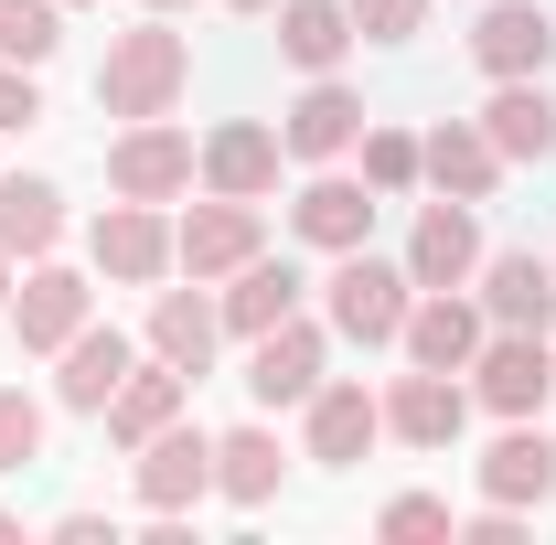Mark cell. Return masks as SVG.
Wrapping results in <instances>:
<instances>
[{
  "label": "cell",
  "instance_id": "cell-18",
  "mask_svg": "<svg viewBox=\"0 0 556 545\" xmlns=\"http://www.w3.org/2000/svg\"><path fill=\"white\" fill-rule=\"evenodd\" d=\"M278 161H289V139L268 118H225L204 139V193H236V204H268L278 193Z\"/></svg>",
  "mask_w": 556,
  "mask_h": 545
},
{
  "label": "cell",
  "instance_id": "cell-4",
  "mask_svg": "<svg viewBox=\"0 0 556 545\" xmlns=\"http://www.w3.org/2000/svg\"><path fill=\"white\" fill-rule=\"evenodd\" d=\"M546 396H556V332H482V353H471V407L535 417Z\"/></svg>",
  "mask_w": 556,
  "mask_h": 545
},
{
  "label": "cell",
  "instance_id": "cell-29",
  "mask_svg": "<svg viewBox=\"0 0 556 545\" xmlns=\"http://www.w3.org/2000/svg\"><path fill=\"white\" fill-rule=\"evenodd\" d=\"M65 43V0H0V54L11 65H54Z\"/></svg>",
  "mask_w": 556,
  "mask_h": 545
},
{
  "label": "cell",
  "instance_id": "cell-27",
  "mask_svg": "<svg viewBox=\"0 0 556 545\" xmlns=\"http://www.w3.org/2000/svg\"><path fill=\"white\" fill-rule=\"evenodd\" d=\"M278 471H289V449H278L268 428H225V439H214V492H225L236 514H268Z\"/></svg>",
  "mask_w": 556,
  "mask_h": 545
},
{
  "label": "cell",
  "instance_id": "cell-36",
  "mask_svg": "<svg viewBox=\"0 0 556 545\" xmlns=\"http://www.w3.org/2000/svg\"><path fill=\"white\" fill-rule=\"evenodd\" d=\"M11 278H22V268H11V257H0V310H11Z\"/></svg>",
  "mask_w": 556,
  "mask_h": 545
},
{
  "label": "cell",
  "instance_id": "cell-13",
  "mask_svg": "<svg viewBox=\"0 0 556 545\" xmlns=\"http://www.w3.org/2000/svg\"><path fill=\"white\" fill-rule=\"evenodd\" d=\"M460 428H471V385H460V375L407 364V375L386 385V439H407V449H450Z\"/></svg>",
  "mask_w": 556,
  "mask_h": 545
},
{
  "label": "cell",
  "instance_id": "cell-31",
  "mask_svg": "<svg viewBox=\"0 0 556 545\" xmlns=\"http://www.w3.org/2000/svg\"><path fill=\"white\" fill-rule=\"evenodd\" d=\"M43 460V396L0 385V471H33Z\"/></svg>",
  "mask_w": 556,
  "mask_h": 545
},
{
  "label": "cell",
  "instance_id": "cell-3",
  "mask_svg": "<svg viewBox=\"0 0 556 545\" xmlns=\"http://www.w3.org/2000/svg\"><path fill=\"white\" fill-rule=\"evenodd\" d=\"M204 182V150L172 129V118H129V129L108 139V193H129V204H182Z\"/></svg>",
  "mask_w": 556,
  "mask_h": 545
},
{
  "label": "cell",
  "instance_id": "cell-8",
  "mask_svg": "<svg viewBox=\"0 0 556 545\" xmlns=\"http://www.w3.org/2000/svg\"><path fill=\"white\" fill-rule=\"evenodd\" d=\"M129 460H139V503H150V514H193V503L214 492V439L193 428V417L150 428V439H139Z\"/></svg>",
  "mask_w": 556,
  "mask_h": 545
},
{
  "label": "cell",
  "instance_id": "cell-28",
  "mask_svg": "<svg viewBox=\"0 0 556 545\" xmlns=\"http://www.w3.org/2000/svg\"><path fill=\"white\" fill-rule=\"evenodd\" d=\"M278 54L300 75H332L353 54V11L343 0H278Z\"/></svg>",
  "mask_w": 556,
  "mask_h": 545
},
{
  "label": "cell",
  "instance_id": "cell-38",
  "mask_svg": "<svg viewBox=\"0 0 556 545\" xmlns=\"http://www.w3.org/2000/svg\"><path fill=\"white\" fill-rule=\"evenodd\" d=\"M0 545H22V524H11V514H0Z\"/></svg>",
  "mask_w": 556,
  "mask_h": 545
},
{
  "label": "cell",
  "instance_id": "cell-15",
  "mask_svg": "<svg viewBox=\"0 0 556 545\" xmlns=\"http://www.w3.org/2000/svg\"><path fill=\"white\" fill-rule=\"evenodd\" d=\"M129 364H139V342L118 332V321H86V332L54 353V407H75V417H108V396L129 385Z\"/></svg>",
  "mask_w": 556,
  "mask_h": 545
},
{
  "label": "cell",
  "instance_id": "cell-23",
  "mask_svg": "<svg viewBox=\"0 0 556 545\" xmlns=\"http://www.w3.org/2000/svg\"><path fill=\"white\" fill-rule=\"evenodd\" d=\"M182 407H193V375H182V364H161V353H139L129 385L108 396V439H118V449H139L150 428H172Z\"/></svg>",
  "mask_w": 556,
  "mask_h": 545
},
{
  "label": "cell",
  "instance_id": "cell-2",
  "mask_svg": "<svg viewBox=\"0 0 556 545\" xmlns=\"http://www.w3.org/2000/svg\"><path fill=\"white\" fill-rule=\"evenodd\" d=\"M321 310H332V332L343 342H396L417 310V278L407 257H375V246H343L332 278H321Z\"/></svg>",
  "mask_w": 556,
  "mask_h": 545
},
{
  "label": "cell",
  "instance_id": "cell-5",
  "mask_svg": "<svg viewBox=\"0 0 556 545\" xmlns=\"http://www.w3.org/2000/svg\"><path fill=\"white\" fill-rule=\"evenodd\" d=\"M86 257H97V278H118V289H161V278L182 268V257H172V214L129 204V193L86 225Z\"/></svg>",
  "mask_w": 556,
  "mask_h": 545
},
{
  "label": "cell",
  "instance_id": "cell-20",
  "mask_svg": "<svg viewBox=\"0 0 556 545\" xmlns=\"http://www.w3.org/2000/svg\"><path fill=\"white\" fill-rule=\"evenodd\" d=\"M482 310L492 332H556V257H535V246L482 257Z\"/></svg>",
  "mask_w": 556,
  "mask_h": 545
},
{
  "label": "cell",
  "instance_id": "cell-22",
  "mask_svg": "<svg viewBox=\"0 0 556 545\" xmlns=\"http://www.w3.org/2000/svg\"><path fill=\"white\" fill-rule=\"evenodd\" d=\"M300 289H311V278L289 268V257H268V246H257L247 268L225 278V300H214V310H225V332H236V342H257V332H278V321L300 310Z\"/></svg>",
  "mask_w": 556,
  "mask_h": 545
},
{
  "label": "cell",
  "instance_id": "cell-12",
  "mask_svg": "<svg viewBox=\"0 0 556 545\" xmlns=\"http://www.w3.org/2000/svg\"><path fill=\"white\" fill-rule=\"evenodd\" d=\"M278 139H289V161L321 172V161H343L353 139H364V97H353L343 75H311V86L278 107Z\"/></svg>",
  "mask_w": 556,
  "mask_h": 545
},
{
  "label": "cell",
  "instance_id": "cell-35",
  "mask_svg": "<svg viewBox=\"0 0 556 545\" xmlns=\"http://www.w3.org/2000/svg\"><path fill=\"white\" fill-rule=\"evenodd\" d=\"M460 535H471V545H514V535H525V514H514V503H482Z\"/></svg>",
  "mask_w": 556,
  "mask_h": 545
},
{
  "label": "cell",
  "instance_id": "cell-39",
  "mask_svg": "<svg viewBox=\"0 0 556 545\" xmlns=\"http://www.w3.org/2000/svg\"><path fill=\"white\" fill-rule=\"evenodd\" d=\"M139 11H182V0H139Z\"/></svg>",
  "mask_w": 556,
  "mask_h": 545
},
{
  "label": "cell",
  "instance_id": "cell-6",
  "mask_svg": "<svg viewBox=\"0 0 556 545\" xmlns=\"http://www.w3.org/2000/svg\"><path fill=\"white\" fill-rule=\"evenodd\" d=\"M86 321H97V289L65 257H33V268L11 278V332H22V353H65Z\"/></svg>",
  "mask_w": 556,
  "mask_h": 545
},
{
  "label": "cell",
  "instance_id": "cell-11",
  "mask_svg": "<svg viewBox=\"0 0 556 545\" xmlns=\"http://www.w3.org/2000/svg\"><path fill=\"white\" fill-rule=\"evenodd\" d=\"M514 161L482 139V118H439V129L417 139V182L428 193H450V204H492V182H503Z\"/></svg>",
  "mask_w": 556,
  "mask_h": 545
},
{
  "label": "cell",
  "instance_id": "cell-25",
  "mask_svg": "<svg viewBox=\"0 0 556 545\" xmlns=\"http://www.w3.org/2000/svg\"><path fill=\"white\" fill-rule=\"evenodd\" d=\"M482 139L503 150V161H556V97L535 86V75H503L482 107Z\"/></svg>",
  "mask_w": 556,
  "mask_h": 545
},
{
  "label": "cell",
  "instance_id": "cell-19",
  "mask_svg": "<svg viewBox=\"0 0 556 545\" xmlns=\"http://www.w3.org/2000/svg\"><path fill=\"white\" fill-rule=\"evenodd\" d=\"M482 503H514V514L556 503V439L535 417H503V439L482 449Z\"/></svg>",
  "mask_w": 556,
  "mask_h": 545
},
{
  "label": "cell",
  "instance_id": "cell-21",
  "mask_svg": "<svg viewBox=\"0 0 556 545\" xmlns=\"http://www.w3.org/2000/svg\"><path fill=\"white\" fill-rule=\"evenodd\" d=\"M407 278L417 289H471L482 278V225H471V204H439L417 214V236H407Z\"/></svg>",
  "mask_w": 556,
  "mask_h": 545
},
{
  "label": "cell",
  "instance_id": "cell-7",
  "mask_svg": "<svg viewBox=\"0 0 556 545\" xmlns=\"http://www.w3.org/2000/svg\"><path fill=\"white\" fill-rule=\"evenodd\" d=\"M257 246H268V214L236 204V193H204V204L172 225V257H182V278H204V289H214V278H236Z\"/></svg>",
  "mask_w": 556,
  "mask_h": 545
},
{
  "label": "cell",
  "instance_id": "cell-34",
  "mask_svg": "<svg viewBox=\"0 0 556 545\" xmlns=\"http://www.w3.org/2000/svg\"><path fill=\"white\" fill-rule=\"evenodd\" d=\"M33 118H43V65H11V54H0V139L33 129Z\"/></svg>",
  "mask_w": 556,
  "mask_h": 545
},
{
  "label": "cell",
  "instance_id": "cell-24",
  "mask_svg": "<svg viewBox=\"0 0 556 545\" xmlns=\"http://www.w3.org/2000/svg\"><path fill=\"white\" fill-rule=\"evenodd\" d=\"M54 246H65V193H54L43 172H0V257L33 268V257H54Z\"/></svg>",
  "mask_w": 556,
  "mask_h": 545
},
{
  "label": "cell",
  "instance_id": "cell-9",
  "mask_svg": "<svg viewBox=\"0 0 556 545\" xmlns=\"http://www.w3.org/2000/svg\"><path fill=\"white\" fill-rule=\"evenodd\" d=\"M375 204H386L375 182H353V172H332V161H321V172L300 182V204H289V236H300V246H321V257H343V246H364V236H375Z\"/></svg>",
  "mask_w": 556,
  "mask_h": 545
},
{
  "label": "cell",
  "instance_id": "cell-32",
  "mask_svg": "<svg viewBox=\"0 0 556 545\" xmlns=\"http://www.w3.org/2000/svg\"><path fill=\"white\" fill-rule=\"evenodd\" d=\"M375 535H386V545H428V535H460V524H450L439 492H396V503L375 514Z\"/></svg>",
  "mask_w": 556,
  "mask_h": 545
},
{
  "label": "cell",
  "instance_id": "cell-16",
  "mask_svg": "<svg viewBox=\"0 0 556 545\" xmlns=\"http://www.w3.org/2000/svg\"><path fill=\"white\" fill-rule=\"evenodd\" d=\"M471 65L503 86V75H546L556 65V11L546 0H492L482 22H471Z\"/></svg>",
  "mask_w": 556,
  "mask_h": 545
},
{
  "label": "cell",
  "instance_id": "cell-33",
  "mask_svg": "<svg viewBox=\"0 0 556 545\" xmlns=\"http://www.w3.org/2000/svg\"><path fill=\"white\" fill-rule=\"evenodd\" d=\"M353 11V43H407V33H428V0H343Z\"/></svg>",
  "mask_w": 556,
  "mask_h": 545
},
{
  "label": "cell",
  "instance_id": "cell-14",
  "mask_svg": "<svg viewBox=\"0 0 556 545\" xmlns=\"http://www.w3.org/2000/svg\"><path fill=\"white\" fill-rule=\"evenodd\" d=\"M300 439H311V460L321 471H353L375 439H386V396H364V385H311V407H300Z\"/></svg>",
  "mask_w": 556,
  "mask_h": 545
},
{
  "label": "cell",
  "instance_id": "cell-26",
  "mask_svg": "<svg viewBox=\"0 0 556 545\" xmlns=\"http://www.w3.org/2000/svg\"><path fill=\"white\" fill-rule=\"evenodd\" d=\"M214 342H225V310L204 300V278H193V289H161V300H150V353H161V364L204 375V364H214Z\"/></svg>",
  "mask_w": 556,
  "mask_h": 545
},
{
  "label": "cell",
  "instance_id": "cell-10",
  "mask_svg": "<svg viewBox=\"0 0 556 545\" xmlns=\"http://www.w3.org/2000/svg\"><path fill=\"white\" fill-rule=\"evenodd\" d=\"M482 332H492L482 300H460V289H417V310H407V332H396V353H407V364H428V375H471Z\"/></svg>",
  "mask_w": 556,
  "mask_h": 545
},
{
  "label": "cell",
  "instance_id": "cell-30",
  "mask_svg": "<svg viewBox=\"0 0 556 545\" xmlns=\"http://www.w3.org/2000/svg\"><path fill=\"white\" fill-rule=\"evenodd\" d=\"M353 150H364V182H375L386 204H396V193H417V139H407V129H375V118H364V139H353Z\"/></svg>",
  "mask_w": 556,
  "mask_h": 545
},
{
  "label": "cell",
  "instance_id": "cell-17",
  "mask_svg": "<svg viewBox=\"0 0 556 545\" xmlns=\"http://www.w3.org/2000/svg\"><path fill=\"white\" fill-rule=\"evenodd\" d=\"M311 385H321V321H278V332L247 342V396L257 407H311Z\"/></svg>",
  "mask_w": 556,
  "mask_h": 545
},
{
  "label": "cell",
  "instance_id": "cell-37",
  "mask_svg": "<svg viewBox=\"0 0 556 545\" xmlns=\"http://www.w3.org/2000/svg\"><path fill=\"white\" fill-rule=\"evenodd\" d=\"M225 11H278V0H225Z\"/></svg>",
  "mask_w": 556,
  "mask_h": 545
},
{
  "label": "cell",
  "instance_id": "cell-40",
  "mask_svg": "<svg viewBox=\"0 0 556 545\" xmlns=\"http://www.w3.org/2000/svg\"><path fill=\"white\" fill-rule=\"evenodd\" d=\"M65 11H75V0H65Z\"/></svg>",
  "mask_w": 556,
  "mask_h": 545
},
{
  "label": "cell",
  "instance_id": "cell-1",
  "mask_svg": "<svg viewBox=\"0 0 556 545\" xmlns=\"http://www.w3.org/2000/svg\"><path fill=\"white\" fill-rule=\"evenodd\" d=\"M193 86V43L172 33V11H150L139 33H108V65H97V107L129 129V118H172Z\"/></svg>",
  "mask_w": 556,
  "mask_h": 545
}]
</instances>
